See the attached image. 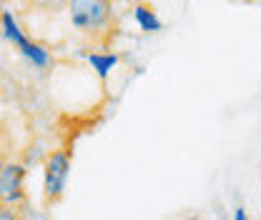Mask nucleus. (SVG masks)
Returning <instances> with one entry per match:
<instances>
[{"label":"nucleus","mask_w":261,"mask_h":220,"mask_svg":"<svg viewBox=\"0 0 261 220\" xmlns=\"http://www.w3.org/2000/svg\"><path fill=\"white\" fill-rule=\"evenodd\" d=\"M88 63L96 68V73L100 78H108L111 68L118 63V55H116V53H91V55H88Z\"/></svg>","instance_id":"nucleus-5"},{"label":"nucleus","mask_w":261,"mask_h":220,"mask_svg":"<svg viewBox=\"0 0 261 220\" xmlns=\"http://www.w3.org/2000/svg\"><path fill=\"white\" fill-rule=\"evenodd\" d=\"M40 10H61L68 5V0H33Z\"/></svg>","instance_id":"nucleus-8"},{"label":"nucleus","mask_w":261,"mask_h":220,"mask_svg":"<svg viewBox=\"0 0 261 220\" xmlns=\"http://www.w3.org/2000/svg\"><path fill=\"white\" fill-rule=\"evenodd\" d=\"M68 3H70V20L81 30H98L111 18L108 0H68Z\"/></svg>","instance_id":"nucleus-2"},{"label":"nucleus","mask_w":261,"mask_h":220,"mask_svg":"<svg viewBox=\"0 0 261 220\" xmlns=\"http://www.w3.org/2000/svg\"><path fill=\"white\" fill-rule=\"evenodd\" d=\"M233 220H249L246 210H244V208H236V213H233Z\"/></svg>","instance_id":"nucleus-10"},{"label":"nucleus","mask_w":261,"mask_h":220,"mask_svg":"<svg viewBox=\"0 0 261 220\" xmlns=\"http://www.w3.org/2000/svg\"><path fill=\"white\" fill-rule=\"evenodd\" d=\"M136 20H138V25L143 28L146 33H159L163 28V23L159 20V15L153 13V8H148V5H136Z\"/></svg>","instance_id":"nucleus-4"},{"label":"nucleus","mask_w":261,"mask_h":220,"mask_svg":"<svg viewBox=\"0 0 261 220\" xmlns=\"http://www.w3.org/2000/svg\"><path fill=\"white\" fill-rule=\"evenodd\" d=\"M20 50H23V55H25L33 65H38V68L48 65V60H50L48 50H45V48H40V45H38V43H33V40H25V43L20 45Z\"/></svg>","instance_id":"nucleus-6"},{"label":"nucleus","mask_w":261,"mask_h":220,"mask_svg":"<svg viewBox=\"0 0 261 220\" xmlns=\"http://www.w3.org/2000/svg\"><path fill=\"white\" fill-rule=\"evenodd\" d=\"M0 220H23V215L13 205H3L0 203Z\"/></svg>","instance_id":"nucleus-9"},{"label":"nucleus","mask_w":261,"mask_h":220,"mask_svg":"<svg viewBox=\"0 0 261 220\" xmlns=\"http://www.w3.org/2000/svg\"><path fill=\"white\" fill-rule=\"evenodd\" d=\"M3 33H5V38H8L10 43H15L18 48H20V45H23V43L28 40V38L23 35V30L18 28L15 18L10 15V10H5V13H3Z\"/></svg>","instance_id":"nucleus-7"},{"label":"nucleus","mask_w":261,"mask_h":220,"mask_svg":"<svg viewBox=\"0 0 261 220\" xmlns=\"http://www.w3.org/2000/svg\"><path fill=\"white\" fill-rule=\"evenodd\" d=\"M43 168H45L43 203L56 205L65 195V180H68V173H70V155L65 150H53V153H48Z\"/></svg>","instance_id":"nucleus-1"},{"label":"nucleus","mask_w":261,"mask_h":220,"mask_svg":"<svg viewBox=\"0 0 261 220\" xmlns=\"http://www.w3.org/2000/svg\"><path fill=\"white\" fill-rule=\"evenodd\" d=\"M23 180H25V168L18 165V163H5L3 173H0V203L3 205H18L25 200V188H23Z\"/></svg>","instance_id":"nucleus-3"},{"label":"nucleus","mask_w":261,"mask_h":220,"mask_svg":"<svg viewBox=\"0 0 261 220\" xmlns=\"http://www.w3.org/2000/svg\"><path fill=\"white\" fill-rule=\"evenodd\" d=\"M5 163H8V160H5V155H3V150H0V173H3V168H5Z\"/></svg>","instance_id":"nucleus-11"}]
</instances>
